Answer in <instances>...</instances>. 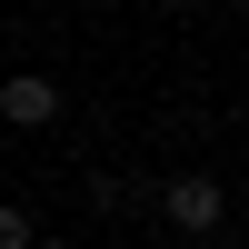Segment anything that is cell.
I'll list each match as a JSON object with an SVG mask.
<instances>
[{"label": "cell", "instance_id": "obj_2", "mask_svg": "<svg viewBox=\"0 0 249 249\" xmlns=\"http://www.w3.org/2000/svg\"><path fill=\"white\" fill-rule=\"evenodd\" d=\"M0 120H10V130H50L60 120V80H40V70L0 80Z\"/></svg>", "mask_w": 249, "mask_h": 249}, {"label": "cell", "instance_id": "obj_5", "mask_svg": "<svg viewBox=\"0 0 249 249\" xmlns=\"http://www.w3.org/2000/svg\"><path fill=\"white\" fill-rule=\"evenodd\" d=\"M219 249H239V239H219Z\"/></svg>", "mask_w": 249, "mask_h": 249}, {"label": "cell", "instance_id": "obj_1", "mask_svg": "<svg viewBox=\"0 0 249 249\" xmlns=\"http://www.w3.org/2000/svg\"><path fill=\"white\" fill-rule=\"evenodd\" d=\"M160 210H170V230H190V239H210L230 199H219V179H210V170H179L170 190H160Z\"/></svg>", "mask_w": 249, "mask_h": 249}, {"label": "cell", "instance_id": "obj_4", "mask_svg": "<svg viewBox=\"0 0 249 249\" xmlns=\"http://www.w3.org/2000/svg\"><path fill=\"white\" fill-rule=\"evenodd\" d=\"M30 249H70V239H30Z\"/></svg>", "mask_w": 249, "mask_h": 249}, {"label": "cell", "instance_id": "obj_3", "mask_svg": "<svg viewBox=\"0 0 249 249\" xmlns=\"http://www.w3.org/2000/svg\"><path fill=\"white\" fill-rule=\"evenodd\" d=\"M40 230H30V210H10V199H0V249H30Z\"/></svg>", "mask_w": 249, "mask_h": 249}]
</instances>
